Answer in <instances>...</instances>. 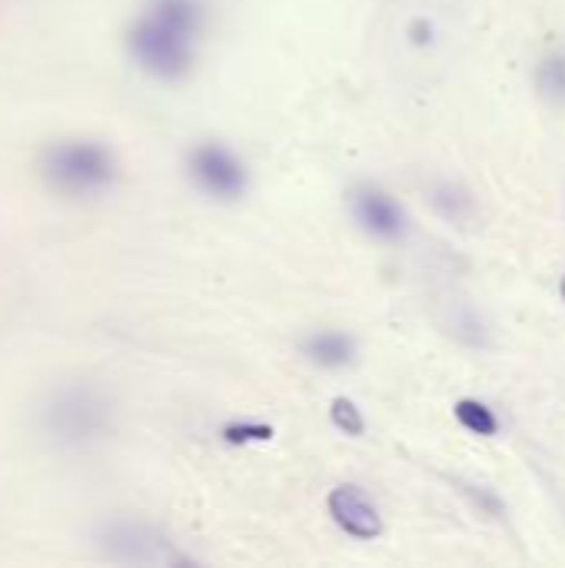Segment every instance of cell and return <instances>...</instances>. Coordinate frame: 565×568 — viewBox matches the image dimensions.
<instances>
[{
    "mask_svg": "<svg viewBox=\"0 0 565 568\" xmlns=\"http://www.w3.org/2000/svg\"><path fill=\"white\" fill-rule=\"evenodd\" d=\"M206 33V0H147L130 20L123 43L130 60L160 83H180L196 63Z\"/></svg>",
    "mask_w": 565,
    "mask_h": 568,
    "instance_id": "1",
    "label": "cell"
},
{
    "mask_svg": "<svg viewBox=\"0 0 565 568\" xmlns=\"http://www.w3.org/2000/svg\"><path fill=\"white\" fill-rule=\"evenodd\" d=\"M33 426L57 453H90L117 433V399L93 379H60L37 399Z\"/></svg>",
    "mask_w": 565,
    "mask_h": 568,
    "instance_id": "2",
    "label": "cell"
},
{
    "mask_svg": "<svg viewBox=\"0 0 565 568\" xmlns=\"http://www.w3.org/2000/svg\"><path fill=\"white\" fill-rule=\"evenodd\" d=\"M40 180L70 200L100 196L117 186L120 180V160L117 153L93 136H60L40 150L37 160Z\"/></svg>",
    "mask_w": 565,
    "mask_h": 568,
    "instance_id": "3",
    "label": "cell"
},
{
    "mask_svg": "<svg viewBox=\"0 0 565 568\" xmlns=\"http://www.w3.org/2000/svg\"><path fill=\"white\" fill-rule=\"evenodd\" d=\"M93 546L103 562L120 568H186L196 562L170 532L130 516L100 523L93 532Z\"/></svg>",
    "mask_w": 565,
    "mask_h": 568,
    "instance_id": "4",
    "label": "cell"
},
{
    "mask_svg": "<svg viewBox=\"0 0 565 568\" xmlns=\"http://www.w3.org/2000/svg\"><path fill=\"white\" fill-rule=\"evenodd\" d=\"M186 176L203 196H210L216 203H236L250 190V170H246L243 156L220 140H203V143L190 146Z\"/></svg>",
    "mask_w": 565,
    "mask_h": 568,
    "instance_id": "5",
    "label": "cell"
},
{
    "mask_svg": "<svg viewBox=\"0 0 565 568\" xmlns=\"http://www.w3.org/2000/svg\"><path fill=\"white\" fill-rule=\"evenodd\" d=\"M346 206H350L353 223L376 243L396 246L413 230L406 206L390 190H383L380 183H356L346 196Z\"/></svg>",
    "mask_w": 565,
    "mask_h": 568,
    "instance_id": "6",
    "label": "cell"
},
{
    "mask_svg": "<svg viewBox=\"0 0 565 568\" xmlns=\"http://www.w3.org/2000/svg\"><path fill=\"white\" fill-rule=\"evenodd\" d=\"M326 513L333 519V526L356 539V542H373L383 536V516H380V506L370 499L366 489L353 486V483H343L336 486L330 496H326Z\"/></svg>",
    "mask_w": 565,
    "mask_h": 568,
    "instance_id": "7",
    "label": "cell"
},
{
    "mask_svg": "<svg viewBox=\"0 0 565 568\" xmlns=\"http://www.w3.org/2000/svg\"><path fill=\"white\" fill-rule=\"evenodd\" d=\"M300 353L306 356V363H313L316 369L326 373H340L350 369L360 356V346L350 333L343 329H316L300 343Z\"/></svg>",
    "mask_w": 565,
    "mask_h": 568,
    "instance_id": "8",
    "label": "cell"
},
{
    "mask_svg": "<svg viewBox=\"0 0 565 568\" xmlns=\"http://www.w3.org/2000/svg\"><path fill=\"white\" fill-rule=\"evenodd\" d=\"M426 200H430L433 213L443 216V220L453 223V226H466V223L476 220V196H473L463 183L436 180V183L426 190Z\"/></svg>",
    "mask_w": 565,
    "mask_h": 568,
    "instance_id": "9",
    "label": "cell"
},
{
    "mask_svg": "<svg viewBox=\"0 0 565 568\" xmlns=\"http://www.w3.org/2000/svg\"><path fill=\"white\" fill-rule=\"evenodd\" d=\"M533 83L543 103L565 110V47H549L533 70Z\"/></svg>",
    "mask_w": 565,
    "mask_h": 568,
    "instance_id": "10",
    "label": "cell"
},
{
    "mask_svg": "<svg viewBox=\"0 0 565 568\" xmlns=\"http://www.w3.org/2000/svg\"><path fill=\"white\" fill-rule=\"evenodd\" d=\"M453 416H456V423H460L470 436H476V439H496V436H500V416H496V409H493L490 403L476 399V396L456 399Z\"/></svg>",
    "mask_w": 565,
    "mask_h": 568,
    "instance_id": "11",
    "label": "cell"
},
{
    "mask_svg": "<svg viewBox=\"0 0 565 568\" xmlns=\"http://www.w3.org/2000/svg\"><path fill=\"white\" fill-rule=\"evenodd\" d=\"M330 423H333L343 436H350V439L366 436V416H363V409H360L350 396H336V399L330 403Z\"/></svg>",
    "mask_w": 565,
    "mask_h": 568,
    "instance_id": "12",
    "label": "cell"
},
{
    "mask_svg": "<svg viewBox=\"0 0 565 568\" xmlns=\"http://www.w3.org/2000/svg\"><path fill=\"white\" fill-rule=\"evenodd\" d=\"M450 326H453V333L463 339V343H470V346H490V329H486V323L480 320V313L473 310V306H460L456 310V316L450 320Z\"/></svg>",
    "mask_w": 565,
    "mask_h": 568,
    "instance_id": "13",
    "label": "cell"
},
{
    "mask_svg": "<svg viewBox=\"0 0 565 568\" xmlns=\"http://www.w3.org/2000/svg\"><path fill=\"white\" fill-rule=\"evenodd\" d=\"M463 493L473 499V506L486 516V519H506V503H503V496L496 493V489H490V486H476V483H466L463 486Z\"/></svg>",
    "mask_w": 565,
    "mask_h": 568,
    "instance_id": "14",
    "label": "cell"
},
{
    "mask_svg": "<svg viewBox=\"0 0 565 568\" xmlns=\"http://www.w3.org/2000/svg\"><path fill=\"white\" fill-rule=\"evenodd\" d=\"M406 37H410V43L416 50H426V47L436 43V23L430 17H413L410 27H406Z\"/></svg>",
    "mask_w": 565,
    "mask_h": 568,
    "instance_id": "15",
    "label": "cell"
},
{
    "mask_svg": "<svg viewBox=\"0 0 565 568\" xmlns=\"http://www.w3.org/2000/svg\"><path fill=\"white\" fill-rule=\"evenodd\" d=\"M270 436H273V429H266V426H226V429H223V439H230V443L270 439Z\"/></svg>",
    "mask_w": 565,
    "mask_h": 568,
    "instance_id": "16",
    "label": "cell"
},
{
    "mask_svg": "<svg viewBox=\"0 0 565 568\" xmlns=\"http://www.w3.org/2000/svg\"><path fill=\"white\" fill-rule=\"evenodd\" d=\"M559 296H563V303H565V273H563V280H559Z\"/></svg>",
    "mask_w": 565,
    "mask_h": 568,
    "instance_id": "17",
    "label": "cell"
}]
</instances>
